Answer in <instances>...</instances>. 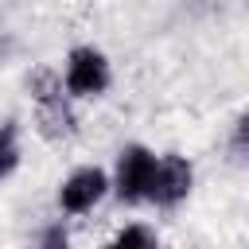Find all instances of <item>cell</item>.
<instances>
[{
    "instance_id": "1",
    "label": "cell",
    "mask_w": 249,
    "mask_h": 249,
    "mask_svg": "<svg viewBox=\"0 0 249 249\" xmlns=\"http://www.w3.org/2000/svg\"><path fill=\"white\" fill-rule=\"evenodd\" d=\"M109 89V58L97 47H74L66 58V93L70 97H97Z\"/></svg>"
},
{
    "instance_id": "2",
    "label": "cell",
    "mask_w": 249,
    "mask_h": 249,
    "mask_svg": "<svg viewBox=\"0 0 249 249\" xmlns=\"http://www.w3.org/2000/svg\"><path fill=\"white\" fill-rule=\"evenodd\" d=\"M152 171H156V156H152L144 144L121 148V156H117V179H113L117 198H121V202H144V198H148Z\"/></svg>"
},
{
    "instance_id": "3",
    "label": "cell",
    "mask_w": 249,
    "mask_h": 249,
    "mask_svg": "<svg viewBox=\"0 0 249 249\" xmlns=\"http://www.w3.org/2000/svg\"><path fill=\"white\" fill-rule=\"evenodd\" d=\"M191 183H195L191 163L183 156H163V160H156V171H152V183H148V202L179 206L191 195Z\"/></svg>"
},
{
    "instance_id": "4",
    "label": "cell",
    "mask_w": 249,
    "mask_h": 249,
    "mask_svg": "<svg viewBox=\"0 0 249 249\" xmlns=\"http://www.w3.org/2000/svg\"><path fill=\"white\" fill-rule=\"evenodd\" d=\"M109 191V175L101 167H78L62 187H58V206L66 214H86L93 210Z\"/></svg>"
},
{
    "instance_id": "5",
    "label": "cell",
    "mask_w": 249,
    "mask_h": 249,
    "mask_svg": "<svg viewBox=\"0 0 249 249\" xmlns=\"http://www.w3.org/2000/svg\"><path fill=\"white\" fill-rule=\"evenodd\" d=\"M39 128H43L47 140H62V136L74 132V113H70V105H66L62 93L39 101Z\"/></svg>"
},
{
    "instance_id": "6",
    "label": "cell",
    "mask_w": 249,
    "mask_h": 249,
    "mask_svg": "<svg viewBox=\"0 0 249 249\" xmlns=\"http://www.w3.org/2000/svg\"><path fill=\"white\" fill-rule=\"evenodd\" d=\"M19 163V136H16V124L4 121L0 124V179H8Z\"/></svg>"
},
{
    "instance_id": "7",
    "label": "cell",
    "mask_w": 249,
    "mask_h": 249,
    "mask_svg": "<svg viewBox=\"0 0 249 249\" xmlns=\"http://www.w3.org/2000/svg\"><path fill=\"white\" fill-rule=\"evenodd\" d=\"M105 249H156V233H152L148 226L136 222V226H124Z\"/></svg>"
},
{
    "instance_id": "8",
    "label": "cell",
    "mask_w": 249,
    "mask_h": 249,
    "mask_svg": "<svg viewBox=\"0 0 249 249\" xmlns=\"http://www.w3.org/2000/svg\"><path fill=\"white\" fill-rule=\"evenodd\" d=\"M35 249H70V233L62 222H51L43 233H39V245Z\"/></svg>"
}]
</instances>
